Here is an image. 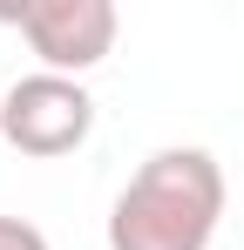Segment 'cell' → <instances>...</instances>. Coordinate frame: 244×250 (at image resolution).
Returning a JSON list of instances; mask_svg holds the SVG:
<instances>
[{"label":"cell","mask_w":244,"mask_h":250,"mask_svg":"<svg viewBox=\"0 0 244 250\" xmlns=\"http://www.w3.org/2000/svg\"><path fill=\"white\" fill-rule=\"evenodd\" d=\"M224 223V169L210 149H156L109 209V250H210Z\"/></svg>","instance_id":"obj_1"},{"label":"cell","mask_w":244,"mask_h":250,"mask_svg":"<svg viewBox=\"0 0 244 250\" xmlns=\"http://www.w3.org/2000/svg\"><path fill=\"white\" fill-rule=\"evenodd\" d=\"M95 128V95L68 75H21V82L0 95V135L7 149L54 163V156H75Z\"/></svg>","instance_id":"obj_2"},{"label":"cell","mask_w":244,"mask_h":250,"mask_svg":"<svg viewBox=\"0 0 244 250\" xmlns=\"http://www.w3.org/2000/svg\"><path fill=\"white\" fill-rule=\"evenodd\" d=\"M7 21H14L21 41L41 54V75H68V82H81L88 68L109 61L116 27H122L109 0H27V7H14Z\"/></svg>","instance_id":"obj_3"},{"label":"cell","mask_w":244,"mask_h":250,"mask_svg":"<svg viewBox=\"0 0 244 250\" xmlns=\"http://www.w3.org/2000/svg\"><path fill=\"white\" fill-rule=\"evenodd\" d=\"M0 250H48V237L27 216H0Z\"/></svg>","instance_id":"obj_4"},{"label":"cell","mask_w":244,"mask_h":250,"mask_svg":"<svg viewBox=\"0 0 244 250\" xmlns=\"http://www.w3.org/2000/svg\"><path fill=\"white\" fill-rule=\"evenodd\" d=\"M0 95H7V88H0Z\"/></svg>","instance_id":"obj_5"}]
</instances>
